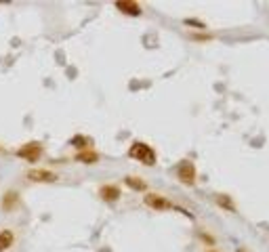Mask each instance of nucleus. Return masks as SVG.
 <instances>
[{
  "label": "nucleus",
  "instance_id": "nucleus-1",
  "mask_svg": "<svg viewBox=\"0 0 269 252\" xmlns=\"http://www.w3.org/2000/svg\"><path fill=\"white\" fill-rule=\"evenodd\" d=\"M129 156H131L133 160L141 162V164H147V166H153L156 160H158V158H156V151H153L147 143H141V141H137V143L131 145Z\"/></svg>",
  "mask_w": 269,
  "mask_h": 252
},
{
  "label": "nucleus",
  "instance_id": "nucleus-2",
  "mask_svg": "<svg viewBox=\"0 0 269 252\" xmlns=\"http://www.w3.org/2000/svg\"><path fill=\"white\" fill-rule=\"evenodd\" d=\"M42 153H45V145L38 143V141H30V143H25L17 149V156L27 160V162H32V164L42 158Z\"/></svg>",
  "mask_w": 269,
  "mask_h": 252
},
{
  "label": "nucleus",
  "instance_id": "nucleus-3",
  "mask_svg": "<svg viewBox=\"0 0 269 252\" xmlns=\"http://www.w3.org/2000/svg\"><path fill=\"white\" fill-rule=\"evenodd\" d=\"M177 179L187 187L196 185V166H194V162H189V160L179 162L177 164Z\"/></svg>",
  "mask_w": 269,
  "mask_h": 252
},
{
  "label": "nucleus",
  "instance_id": "nucleus-4",
  "mask_svg": "<svg viewBox=\"0 0 269 252\" xmlns=\"http://www.w3.org/2000/svg\"><path fill=\"white\" fill-rule=\"evenodd\" d=\"M27 179L32 181V183H42V185H49V183H55L59 177L57 173H53L49 171V168H32V171H27L25 175Z\"/></svg>",
  "mask_w": 269,
  "mask_h": 252
},
{
  "label": "nucleus",
  "instance_id": "nucleus-5",
  "mask_svg": "<svg viewBox=\"0 0 269 252\" xmlns=\"http://www.w3.org/2000/svg\"><path fill=\"white\" fill-rule=\"evenodd\" d=\"M143 202H145V206H149L153 210H171L175 206L171 200L164 198V195H160V193H147Z\"/></svg>",
  "mask_w": 269,
  "mask_h": 252
},
{
  "label": "nucleus",
  "instance_id": "nucleus-6",
  "mask_svg": "<svg viewBox=\"0 0 269 252\" xmlns=\"http://www.w3.org/2000/svg\"><path fill=\"white\" fill-rule=\"evenodd\" d=\"M3 210L5 213H13V210H17L19 206H21V198H19V193L17 191H13V189H9V191H5L3 193Z\"/></svg>",
  "mask_w": 269,
  "mask_h": 252
},
{
  "label": "nucleus",
  "instance_id": "nucleus-7",
  "mask_svg": "<svg viewBox=\"0 0 269 252\" xmlns=\"http://www.w3.org/2000/svg\"><path fill=\"white\" fill-rule=\"evenodd\" d=\"M116 9L120 13H124V15H129V17H139L141 15V5H137L135 0H120V3H116Z\"/></svg>",
  "mask_w": 269,
  "mask_h": 252
},
{
  "label": "nucleus",
  "instance_id": "nucleus-8",
  "mask_svg": "<svg viewBox=\"0 0 269 252\" xmlns=\"http://www.w3.org/2000/svg\"><path fill=\"white\" fill-rule=\"evenodd\" d=\"M120 187L118 185H111V183H107V185H101V189H99V198H101L103 202H118L120 200Z\"/></svg>",
  "mask_w": 269,
  "mask_h": 252
},
{
  "label": "nucleus",
  "instance_id": "nucleus-9",
  "mask_svg": "<svg viewBox=\"0 0 269 252\" xmlns=\"http://www.w3.org/2000/svg\"><path fill=\"white\" fill-rule=\"evenodd\" d=\"M76 160L82 162V164H95V162L99 160V153H97L95 149H91V147H82V149H78V153H76Z\"/></svg>",
  "mask_w": 269,
  "mask_h": 252
},
{
  "label": "nucleus",
  "instance_id": "nucleus-10",
  "mask_svg": "<svg viewBox=\"0 0 269 252\" xmlns=\"http://www.w3.org/2000/svg\"><path fill=\"white\" fill-rule=\"evenodd\" d=\"M15 244V231L13 229H3L0 231V252H7Z\"/></svg>",
  "mask_w": 269,
  "mask_h": 252
},
{
  "label": "nucleus",
  "instance_id": "nucleus-11",
  "mask_svg": "<svg viewBox=\"0 0 269 252\" xmlns=\"http://www.w3.org/2000/svg\"><path fill=\"white\" fill-rule=\"evenodd\" d=\"M215 202H217V206H221V208H225V210H229V213H236V204H234V200L229 198V195L217 193V195H215Z\"/></svg>",
  "mask_w": 269,
  "mask_h": 252
},
{
  "label": "nucleus",
  "instance_id": "nucleus-12",
  "mask_svg": "<svg viewBox=\"0 0 269 252\" xmlns=\"http://www.w3.org/2000/svg\"><path fill=\"white\" fill-rule=\"evenodd\" d=\"M124 185H129L133 191H145L147 189V183H145L143 179H139V177H126Z\"/></svg>",
  "mask_w": 269,
  "mask_h": 252
},
{
  "label": "nucleus",
  "instance_id": "nucleus-13",
  "mask_svg": "<svg viewBox=\"0 0 269 252\" xmlns=\"http://www.w3.org/2000/svg\"><path fill=\"white\" fill-rule=\"evenodd\" d=\"M238 252H246V250H238Z\"/></svg>",
  "mask_w": 269,
  "mask_h": 252
},
{
  "label": "nucleus",
  "instance_id": "nucleus-14",
  "mask_svg": "<svg viewBox=\"0 0 269 252\" xmlns=\"http://www.w3.org/2000/svg\"><path fill=\"white\" fill-rule=\"evenodd\" d=\"M208 252H217V250H208Z\"/></svg>",
  "mask_w": 269,
  "mask_h": 252
}]
</instances>
